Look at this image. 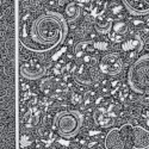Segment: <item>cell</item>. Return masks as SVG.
Instances as JSON below:
<instances>
[{
  "label": "cell",
  "instance_id": "obj_10",
  "mask_svg": "<svg viewBox=\"0 0 149 149\" xmlns=\"http://www.w3.org/2000/svg\"><path fill=\"white\" fill-rule=\"evenodd\" d=\"M143 40L140 37V35H135V37L132 40L128 41L123 44V50H127V52H130V56H135L139 52L142 50L143 48Z\"/></svg>",
  "mask_w": 149,
  "mask_h": 149
},
{
  "label": "cell",
  "instance_id": "obj_16",
  "mask_svg": "<svg viewBox=\"0 0 149 149\" xmlns=\"http://www.w3.org/2000/svg\"><path fill=\"white\" fill-rule=\"evenodd\" d=\"M147 149H149V148H147Z\"/></svg>",
  "mask_w": 149,
  "mask_h": 149
},
{
  "label": "cell",
  "instance_id": "obj_8",
  "mask_svg": "<svg viewBox=\"0 0 149 149\" xmlns=\"http://www.w3.org/2000/svg\"><path fill=\"white\" fill-rule=\"evenodd\" d=\"M131 15L142 17L149 15V0H122Z\"/></svg>",
  "mask_w": 149,
  "mask_h": 149
},
{
  "label": "cell",
  "instance_id": "obj_5",
  "mask_svg": "<svg viewBox=\"0 0 149 149\" xmlns=\"http://www.w3.org/2000/svg\"><path fill=\"white\" fill-rule=\"evenodd\" d=\"M99 70L109 77H116L123 72L124 61L118 53H107L99 61Z\"/></svg>",
  "mask_w": 149,
  "mask_h": 149
},
{
  "label": "cell",
  "instance_id": "obj_11",
  "mask_svg": "<svg viewBox=\"0 0 149 149\" xmlns=\"http://www.w3.org/2000/svg\"><path fill=\"white\" fill-rule=\"evenodd\" d=\"M65 13H66V17L65 19L69 23H73V22H75L80 15H81V8L80 6L77 4V3H70L66 6L65 8Z\"/></svg>",
  "mask_w": 149,
  "mask_h": 149
},
{
  "label": "cell",
  "instance_id": "obj_6",
  "mask_svg": "<svg viewBox=\"0 0 149 149\" xmlns=\"http://www.w3.org/2000/svg\"><path fill=\"white\" fill-rule=\"evenodd\" d=\"M131 144H132V149L149 148V130L140 125L132 127Z\"/></svg>",
  "mask_w": 149,
  "mask_h": 149
},
{
  "label": "cell",
  "instance_id": "obj_3",
  "mask_svg": "<svg viewBox=\"0 0 149 149\" xmlns=\"http://www.w3.org/2000/svg\"><path fill=\"white\" fill-rule=\"evenodd\" d=\"M84 125V116L80 111L66 110L58 112L54 118V128L63 139H73Z\"/></svg>",
  "mask_w": 149,
  "mask_h": 149
},
{
  "label": "cell",
  "instance_id": "obj_13",
  "mask_svg": "<svg viewBox=\"0 0 149 149\" xmlns=\"http://www.w3.org/2000/svg\"><path fill=\"white\" fill-rule=\"evenodd\" d=\"M128 32V25L124 22H117L115 23L113 25V33H115V37L117 36L118 38L117 40H120L123 36H125V33ZM112 37V38H115Z\"/></svg>",
  "mask_w": 149,
  "mask_h": 149
},
{
  "label": "cell",
  "instance_id": "obj_14",
  "mask_svg": "<svg viewBox=\"0 0 149 149\" xmlns=\"http://www.w3.org/2000/svg\"><path fill=\"white\" fill-rule=\"evenodd\" d=\"M22 149H26V148H22Z\"/></svg>",
  "mask_w": 149,
  "mask_h": 149
},
{
  "label": "cell",
  "instance_id": "obj_1",
  "mask_svg": "<svg viewBox=\"0 0 149 149\" xmlns=\"http://www.w3.org/2000/svg\"><path fill=\"white\" fill-rule=\"evenodd\" d=\"M68 25L65 17L53 11H47L24 23L20 29V42L35 53L53 50L65 42Z\"/></svg>",
  "mask_w": 149,
  "mask_h": 149
},
{
  "label": "cell",
  "instance_id": "obj_7",
  "mask_svg": "<svg viewBox=\"0 0 149 149\" xmlns=\"http://www.w3.org/2000/svg\"><path fill=\"white\" fill-rule=\"evenodd\" d=\"M20 74L26 79L36 80L45 74V67L36 61L25 62L20 66Z\"/></svg>",
  "mask_w": 149,
  "mask_h": 149
},
{
  "label": "cell",
  "instance_id": "obj_12",
  "mask_svg": "<svg viewBox=\"0 0 149 149\" xmlns=\"http://www.w3.org/2000/svg\"><path fill=\"white\" fill-rule=\"evenodd\" d=\"M94 44L92 42H80L75 47V55L77 57L81 58L86 55V52H93L94 50Z\"/></svg>",
  "mask_w": 149,
  "mask_h": 149
},
{
  "label": "cell",
  "instance_id": "obj_15",
  "mask_svg": "<svg viewBox=\"0 0 149 149\" xmlns=\"http://www.w3.org/2000/svg\"><path fill=\"white\" fill-rule=\"evenodd\" d=\"M81 149H86V148H81Z\"/></svg>",
  "mask_w": 149,
  "mask_h": 149
},
{
  "label": "cell",
  "instance_id": "obj_9",
  "mask_svg": "<svg viewBox=\"0 0 149 149\" xmlns=\"http://www.w3.org/2000/svg\"><path fill=\"white\" fill-rule=\"evenodd\" d=\"M105 149H125L119 129H111L105 136Z\"/></svg>",
  "mask_w": 149,
  "mask_h": 149
},
{
  "label": "cell",
  "instance_id": "obj_4",
  "mask_svg": "<svg viewBox=\"0 0 149 149\" xmlns=\"http://www.w3.org/2000/svg\"><path fill=\"white\" fill-rule=\"evenodd\" d=\"M82 62L75 70V79L85 85H91L99 78V66L97 58L91 55H85L81 57Z\"/></svg>",
  "mask_w": 149,
  "mask_h": 149
},
{
  "label": "cell",
  "instance_id": "obj_2",
  "mask_svg": "<svg viewBox=\"0 0 149 149\" xmlns=\"http://www.w3.org/2000/svg\"><path fill=\"white\" fill-rule=\"evenodd\" d=\"M128 84L135 93L149 95V54L140 56L130 66Z\"/></svg>",
  "mask_w": 149,
  "mask_h": 149
}]
</instances>
